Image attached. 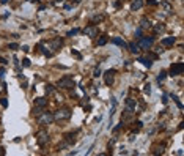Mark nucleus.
I'll return each instance as SVG.
<instances>
[{
    "label": "nucleus",
    "mask_w": 184,
    "mask_h": 156,
    "mask_svg": "<svg viewBox=\"0 0 184 156\" xmlns=\"http://www.w3.org/2000/svg\"><path fill=\"white\" fill-rule=\"evenodd\" d=\"M61 44H63V40H61V38H55V40H52V41H50V49L57 51V49H60V48H61Z\"/></svg>",
    "instance_id": "ddd939ff"
},
{
    "label": "nucleus",
    "mask_w": 184,
    "mask_h": 156,
    "mask_svg": "<svg viewBox=\"0 0 184 156\" xmlns=\"http://www.w3.org/2000/svg\"><path fill=\"white\" fill-rule=\"evenodd\" d=\"M142 6H143V0H132V2H131V10L132 11L140 10Z\"/></svg>",
    "instance_id": "2eb2a0df"
},
{
    "label": "nucleus",
    "mask_w": 184,
    "mask_h": 156,
    "mask_svg": "<svg viewBox=\"0 0 184 156\" xmlns=\"http://www.w3.org/2000/svg\"><path fill=\"white\" fill-rule=\"evenodd\" d=\"M84 33L88 36V38H96L98 33H99V29L95 24H90V25H87L85 29H84Z\"/></svg>",
    "instance_id": "6e6552de"
},
{
    "label": "nucleus",
    "mask_w": 184,
    "mask_h": 156,
    "mask_svg": "<svg viewBox=\"0 0 184 156\" xmlns=\"http://www.w3.org/2000/svg\"><path fill=\"white\" fill-rule=\"evenodd\" d=\"M36 142H38L40 147H44V145H47L49 142V133L46 131V129H40L38 133H36Z\"/></svg>",
    "instance_id": "0eeeda50"
},
{
    "label": "nucleus",
    "mask_w": 184,
    "mask_h": 156,
    "mask_svg": "<svg viewBox=\"0 0 184 156\" xmlns=\"http://www.w3.org/2000/svg\"><path fill=\"white\" fill-rule=\"evenodd\" d=\"M146 3H148L150 6H158V5H159L158 0H146Z\"/></svg>",
    "instance_id": "c85d7f7f"
},
{
    "label": "nucleus",
    "mask_w": 184,
    "mask_h": 156,
    "mask_svg": "<svg viewBox=\"0 0 184 156\" xmlns=\"http://www.w3.org/2000/svg\"><path fill=\"white\" fill-rule=\"evenodd\" d=\"M161 8L164 10L165 14H172V13H173V6L170 5L168 0H165V2H161Z\"/></svg>",
    "instance_id": "9d476101"
},
{
    "label": "nucleus",
    "mask_w": 184,
    "mask_h": 156,
    "mask_svg": "<svg viewBox=\"0 0 184 156\" xmlns=\"http://www.w3.org/2000/svg\"><path fill=\"white\" fill-rule=\"evenodd\" d=\"M61 2H63V0H55V2H54V3H55V5H60Z\"/></svg>",
    "instance_id": "37998d69"
},
{
    "label": "nucleus",
    "mask_w": 184,
    "mask_h": 156,
    "mask_svg": "<svg viewBox=\"0 0 184 156\" xmlns=\"http://www.w3.org/2000/svg\"><path fill=\"white\" fill-rule=\"evenodd\" d=\"M0 104H2V107H8V101H6V98H0Z\"/></svg>",
    "instance_id": "72a5a7b5"
},
{
    "label": "nucleus",
    "mask_w": 184,
    "mask_h": 156,
    "mask_svg": "<svg viewBox=\"0 0 184 156\" xmlns=\"http://www.w3.org/2000/svg\"><path fill=\"white\" fill-rule=\"evenodd\" d=\"M139 111V103H137V99H134V98H127L126 99V109H124V115L127 117V115H131V114H134V112H137Z\"/></svg>",
    "instance_id": "7ed1b4c3"
},
{
    "label": "nucleus",
    "mask_w": 184,
    "mask_h": 156,
    "mask_svg": "<svg viewBox=\"0 0 184 156\" xmlns=\"http://www.w3.org/2000/svg\"><path fill=\"white\" fill-rule=\"evenodd\" d=\"M71 54H72V55H74V57H77V58H80V57H82V55H80V54H79L77 51H74V49H72V51H71Z\"/></svg>",
    "instance_id": "f704fd0d"
},
{
    "label": "nucleus",
    "mask_w": 184,
    "mask_h": 156,
    "mask_svg": "<svg viewBox=\"0 0 184 156\" xmlns=\"http://www.w3.org/2000/svg\"><path fill=\"white\" fill-rule=\"evenodd\" d=\"M165 77H167V73H165V71H161V73H159V76H158V82L161 84V82H164Z\"/></svg>",
    "instance_id": "393cba45"
},
{
    "label": "nucleus",
    "mask_w": 184,
    "mask_h": 156,
    "mask_svg": "<svg viewBox=\"0 0 184 156\" xmlns=\"http://www.w3.org/2000/svg\"><path fill=\"white\" fill-rule=\"evenodd\" d=\"M8 2H10V0H0V3H3V5H6Z\"/></svg>",
    "instance_id": "79ce46f5"
},
{
    "label": "nucleus",
    "mask_w": 184,
    "mask_h": 156,
    "mask_svg": "<svg viewBox=\"0 0 184 156\" xmlns=\"http://www.w3.org/2000/svg\"><path fill=\"white\" fill-rule=\"evenodd\" d=\"M0 63H2V65H6V63H8V62H6V60H5L3 57H0Z\"/></svg>",
    "instance_id": "ea45409f"
},
{
    "label": "nucleus",
    "mask_w": 184,
    "mask_h": 156,
    "mask_svg": "<svg viewBox=\"0 0 184 156\" xmlns=\"http://www.w3.org/2000/svg\"><path fill=\"white\" fill-rule=\"evenodd\" d=\"M143 93H145V95H150V93H151V85H150V84H145V87H143Z\"/></svg>",
    "instance_id": "a878e982"
},
{
    "label": "nucleus",
    "mask_w": 184,
    "mask_h": 156,
    "mask_svg": "<svg viewBox=\"0 0 184 156\" xmlns=\"http://www.w3.org/2000/svg\"><path fill=\"white\" fill-rule=\"evenodd\" d=\"M71 115L72 112L69 107H60L54 112V122H66L71 118Z\"/></svg>",
    "instance_id": "f257e3e1"
},
{
    "label": "nucleus",
    "mask_w": 184,
    "mask_h": 156,
    "mask_svg": "<svg viewBox=\"0 0 184 156\" xmlns=\"http://www.w3.org/2000/svg\"><path fill=\"white\" fill-rule=\"evenodd\" d=\"M101 76H102L101 69H99V68H95V69H93V77H101Z\"/></svg>",
    "instance_id": "bb28decb"
},
{
    "label": "nucleus",
    "mask_w": 184,
    "mask_h": 156,
    "mask_svg": "<svg viewBox=\"0 0 184 156\" xmlns=\"http://www.w3.org/2000/svg\"><path fill=\"white\" fill-rule=\"evenodd\" d=\"M142 32H143V30L140 29V27L135 30V38H137V40H140V38H142Z\"/></svg>",
    "instance_id": "7c9ffc66"
},
{
    "label": "nucleus",
    "mask_w": 184,
    "mask_h": 156,
    "mask_svg": "<svg viewBox=\"0 0 184 156\" xmlns=\"http://www.w3.org/2000/svg\"><path fill=\"white\" fill-rule=\"evenodd\" d=\"M162 103H164V104H167V103H168V96H167V95H164V98H162Z\"/></svg>",
    "instance_id": "e433bc0d"
},
{
    "label": "nucleus",
    "mask_w": 184,
    "mask_h": 156,
    "mask_svg": "<svg viewBox=\"0 0 184 156\" xmlns=\"http://www.w3.org/2000/svg\"><path fill=\"white\" fill-rule=\"evenodd\" d=\"M22 51H24V52H29L30 48H29V46H22Z\"/></svg>",
    "instance_id": "58836bf2"
},
{
    "label": "nucleus",
    "mask_w": 184,
    "mask_h": 156,
    "mask_svg": "<svg viewBox=\"0 0 184 156\" xmlns=\"http://www.w3.org/2000/svg\"><path fill=\"white\" fill-rule=\"evenodd\" d=\"M107 43V36L106 35H101L99 38H98V46H104Z\"/></svg>",
    "instance_id": "b1692460"
},
{
    "label": "nucleus",
    "mask_w": 184,
    "mask_h": 156,
    "mask_svg": "<svg viewBox=\"0 0 184 156\" xmlns=\"http://www.w3.org/2000/svg\"><path fill=\"white\" fill-rule=\"evenodd\" d=\"M112 43H113V44H116V46H121V48H126V46H127V44H126L121 38H113V40H112Z\"/></svg>",
    "instance_id": "5701e85b"
},
{
    "label": "nucleus",
    "mask_w": 184,
    "mask_h": 156,
    "mask_svg": "<svg viewBox=\"0 0 184 156\" xmlns=\"http://www.w3.org/2000/svg\"><path fill=\"white\" fill-rule=\"evenodd\" d=\"M115 74H116V69H109V71L104 73V82H106V85H112L113 84Z\"/></svg>",
    "instance_id": "1a4fd4ad"
},
{
    "label": "nucleus",
    "mask_w": 184,
    "mask_h": 156,
    "mask_svg": "<svg viewBox=\"0 0 184 156\" xmlns=\"http://www.w3.org/2000/svg\"><path fill=\"white\" fill-rule=\"evenodd\" d=\"M164 148H165V145H154L153 147V154H161V153H164Z\"/></svg>",
    "instance_id": "f3484780"
},
{
    "label": "nucleus",
    "mask_w": 184,
    "mask_h": 156,
    "mask_svg": "<svg viewBox=\"0 0 184 156\" xmlns=\"http://www.w3.org/2000/svg\"><path fill=\"white\" fill-rule=\"evenodd\" d=\"M22 66H24V68H29V66H30V60H29V58H24V60H22Z\"/></svg>",
    "instance_id": "473e14b6"
},
{
    "label": "nucleus",
    "mask_w": 184,
    "mask_h": 156,
    "mask_svg": "<svg viewBox=\"0 0 184 156\" xmlns=\"http://www.w3.org/2000/svg\"><path fill=\"white\" fill-rule=\"evenodd\" d=\"M175 41H176V38H175V36H167V38H162V40H161V44L165 46V48H168V46H173V44H175Z\"/></svg>",
    "instance_id": "9b49d317"
},
{
    "label": "nucleus",
    "mask_w": 184,
    "mask_h": 156,
    "mask_svg": "<svg viewBox=\"0 0 184 156\" xmlns=\"http://www.w3.org/2000/svg\"><path fill=\"white\" fill-rule=\"evenodd\" d=\"M134 125H135V126H134V131H135V133L139 131V129H142V126H143V123H142V122H135Z\"/></svg>",
    "instance_id": "cd10ccee"
},
{
    "label": "nucleus",
    "mask_w": 184,
    "mask_h": 156,
    "mask_svg": "<svg viewBox=\"0 0 184 156\" xmlns=\"http://www.w3.org/2000/svg\"><path fill=\"white\" fill-rule=\"evenodd\" d=\"M35 106L46 107V106H47V98H44V96H38V98H35Z\"/></svg>",
    "instance_id": "4468645a"
},
{
    "label": "nucleus",
    "mask_w": 184,
    "mask_h": 156,
    "mask_svg": "<svg viewBox=\"0 0 184 156\" xmlns=\"http://www.w3.org/2000/svg\"><path fill=\"white\" fill-rule=\"evenodd\" d=\"M8 48H10L11 51H17V49H19V44H16V43H11V44H8Z\"/></svg>",
    "instance_id": "c756f323"
},
{
    "label": "nucleus",
    "mask_w": 184,
    "mask_h": 156,
    "mask_svg": "<svg viewBox=\"0 0 184 156\" xmlns=\"http://www.w3.org/2000/svg\"><path fill=\"white\" fill-rule=\"evenodd\" d=\"M140 29H142V30H150V29H153L151 21L146 19V17H143V19L140 21Z\"/></svg>",
    "instance_id": "f8f14e48"
},
{
    "label": "nucleus",
    "mask_w": 184,
    "mask_h": 156,
    "mask_svg": "<svg viewBox=\"0 0 184 156\" xmlns=\"http://www.w3.org/2000/svg\"><path fill=\"white\" fill-rule=\"evenodd\" d=\"M57 87L61 88V90H71V88H74V79H72L71 76H63L61 79H58Z\"/></svg>",
    "instance_id": "f03ea898"
},
{
    "label": "nucleus",
    "mask_w": 184,
    "mask_h": 156,
    "mask_svg": "<svg viewBox=\"0 0 184 156\" xmlns=\"http://www.w3.org/2000/svg\"><path fill=\"white\" fill-rule=\"evenodd\" d=\"M36 120H38V125H40V126L52 125V123H54V114H52V112H43L40 117H36Z\"/></svg>",
    "instance_id": "20e7f679"
},
{
    "label": "nucleus",
    "mask_w": 184,
    "mask_h": 156,
    "mask_svg": "<svg viewBox=\"0 0 184 156\" xmlns=\"http://www.w3.org/2000/svg\"><path fill=\"white\" fill-rule=\"evenodd\" d=\"M80 2H82V0H71V5L74 6V5H79Z\"/></svg>",
    "instance_id": "c9c22d12"
},
{
    "label": "nucleus",
    "mask_w": 184,
    "mask_h": 156,
    "mask_svg": "<svg viewBox=\"0 0 184 156\" xmlns=\"http://www.w3.org/2000/svg\"><path fill=\"white\" fill-rule=\"evenodd\" d=\"M79 32H80L79 29H72V30H69V32H68V36H74V35H77Z\"/></svg>",
    "instance_id": "2f4dec72"
},
{
    "label": "nucleus",
    "mask_w": 184,
    "mask_h": 156,
    "mask_svg": "<svg viewBox=\"0 0 184 156\" xmlns=\"http://www.w3.org/2000/svg\"><path fill=\"white\" fill-rule=\"evenodd\" d=\"M153 27H154V32H156V33H161V32L165 30V25H164L162 22H158L156 25H153Z\"/></svg>",
    "instance_id": "412c9836"
},
{
    "label": "nucleus",
    "mask_w": 184,
    "mask_h": 156,
    "mask_svg": "<svg viewBox=\"0 0 184 156\" xmlns=\"http://www.w3.org/2000/svg\"><path fill=\"white\" fill-rule=\"evenodd\" d=\"M3 76H5V68L0 66V77H3Z\"/></svg>",
    "instance_id": "4c0bfd02"
},
{
    "label": "nucleus",
    "mask_w": 184,
    "mask_h": 156,
    "mask_svg": "<svg viewBox=\"0 0 184 156\" xmlns=\"http://www.w3.org/2000/svg\"><path fill=\"white\" fill-rule=\"evenodd\" d=\"M106 19L104 14H95L93 17H91V24H96V22H102Z\"/></svg>",
    "instance_id": "a211bd4d"
},
{
    "label": "nucleus",
    "mask_w": 184,
    "mask_h": 156,
    "mask_svg": "<svg viewBox=\"0 0 184 156\" xmlns=\"http://www.w3.org/2000/svg\"><path fill=\"white\" fill-rule=\"evenodd\" d=\"M5 154V150H3V147H0V156H3Z\"/></svg>",
    "instance_id": "a19ab883"
},
{
    "label": "nucleus",
    "mask_w": 184,
    "mask_h": 156,
    "mask_svg": "<svg viewBox=\"0 0 184 156\" xmlns=\"http://www.w3.org/2000/svg\"><path fill=\"white\" fill-rule=\"evenodd\" d=\"M139 62H142L146 68H151V66H153V62H151L148 57H140V58H139Z\"/></svg>",
    "instance_id": "aec40b11"
},
{
    "label": "nucleus",
    "mask_w": 184,
    "mask_h": 156,
    "mask_svg": "<svg viewBox=\"0 0 184 156\" xmlns=\"http://www.w3.org/2000/svg\"><path fill=\"white\" fill-rule=\"evenodd\" d=\"M184 73V63L182 62H176V63H173V65L170 66L168 69V76L175 77V76H179Z\"/></svg>",
    "instance_id": "423d86ee"
},
{
    "label": "nucleus",
    "mask_w": 184,
    "mask_h": 156,
    "mask_svg": "<svg viewBox=\"0 0 184 156\" xmlns=\"http://www.w3.org/2000/svg\"><path fill=\"white\" fill-rule=\"evenodd\" d=\"M0 90H5V84H0Z\"/></svg>",
    "instance_id": "c03bdc74"
},
{
    "label": "nucleus",
    "mask_w": 184,
    "mask_h": 156,
    "mask_svg": "<svg viewBox=\"0 0 184 156\" xmlns=\"http://www.w3.org/2000/svg\"><path fill=\"white\" fill-rule=\"evenodd\" d=\"M44 90H46V95H47V96H49V95H52V93H55V87H54L52 84H47Z\"/></svg>",
    "instance_id": "4be33fe9"
},
{
    "label": "nucleus",
    "mask_w": 184,
    "mask_h": 156,
    "mask_svg": "<svg viewBox=\"0 0 184 156\" xmlns=\"http://www.w3.org/2000/svg\"><path fill=\"white\" fill-rule=\"evenodd\" d=\"M139 48L143 49V51H150L153 48V44H154V38L153 36H142V38L139 40Z\"/></svg>",
    "instance_id": "39448f33"
},
{
    "label": "nucleus",
    "mask_w": 184,
    "mask_h": 156,
    "mask_svg": "<svg viewBox=\"0 0 184 156\" xmlns=\"http://www.w3.org/2000/svg\"><path fill=\"white\" fill-rule=\"evenodd\" d=\"M43 112H44V107H40V106H35V107H33V111H32L33 117H40Z\"/></svg>",
    "instance_id": "6ab92c4d"
},
{
    "label": "nucleus",
    "mask_w": 184,
    "mask_h": 156,
    "mask_svg": "<svg viewBox=\"0 0 184 156\" xmlns=\"http://www.w3.org/2000/svg\"><path fill=\"white\" fill-rule=\"evenodd\" d=\"M127 48H129V51H131L132 54H139V52H140V48H139V44H137V43L127 44Z\"/></svg>",
    "instance_id": "dca6fc26"
}]
</instances>
